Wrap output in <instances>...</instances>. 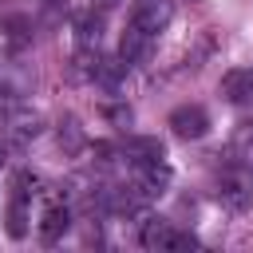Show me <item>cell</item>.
Here are the masks:
<instances>
[{"label":"cell","mask_w":253,"mask_h":253,"mask_svg":"<svg viewBox=\"0 0 253 253\" xmlns=\"http://www.w3.org/2000/svg\"><path fill=\"white\" fill-rule=\"evenodd\" d=\"M138 245L150 253H170V249H198V237L174 229V221H166V217H146L138 229Z\"/></svg>","instance_id":"cell-1"},{"label":"cell","mask_w":253,"mask_h":253,"mask_svg":"<svg viewBox=\"0 0 253 253\" xmlns=\"http://www.w3.org/2000/svg\"><path fill=\"white\" fill-rule=\"evenodd\" d=\"M166 126L174 130V138H186V142L206 138V130H210V111H206L202 103H182V107L170 111Z\"/></svg>","instance_id":"cell-2"},{"label":"cell","mask_w":253,"mask_h":253,"mask_svg":"<svg viewBox=\"0 0 253 253\" xmlns=\"http://www.w3.org/2000/svg\"><path fill=\"white\" fill-rule=\"evenodd\" d=\"M40 237L43 241H59L67 229H71V210H67V194H59V190H51L47 194V206H43V213H40Z\"/></svg>","instance_id":"cell-3"},{"label":"cell","mask_w":253,"mask_h":253,"mask_svg":"<svg viewBox=\"0 0 253 253\" xmlns=\"http://www.w3.org/2000/svg\"><path fill=\"white\" fill-rule=\"evenodd\" d=\"M170 16H174L170 0H138V4L130 8L126 24H130V28H138V32H146V36H158V32L170 24Z\"/></svg>","instance_id":"cell-4"},{"label":"cell","mask_w":253,"mask_h":253,"mask_svg":"<svg viewBox=\"0 0 253 253\" xmlns=\"http://www.w3.org/2000/svg\"><path fill=\"white\" fill-rule=\"evenodd\" d=\"M166 186H170V166H166L162 158L134 166V190H138L142 198H158V194H166Z\"/></svg>","instance_id":"cell-5"},{"label":"cell","mask_w":253,"mask_h":253,"mask_svg":"<svg viewBox=\"0 0 253 253\" xmlns=\"http://www.w3.org/2000/svg\"><path fill=\"white\" fill-rule=\"evenodd\" d=\"M249 186H253V178L245 170H225L217 178V198L225 206H233V210H245L249 206Z\"/></svg>","instance_id":"cell-6"},{"label":"cell","mask_w":253,"mask_h":253,"mask_svg":"<svg viewBox=\"0 0 253 253\" xmlns=\"http://www.w3.org/2000/svg\"><path fill=\"white\" fill-rule=\"evenodd\" d=\"M150 43H154V36H146V32H138V28H130L126 24V32H123V40H119V59L130 67V63H142L146 55H150Z\"/></svg>","instance_id":"cell-7"},{"label":"cell","mask_w":253,"mask_h":253,"mask_svg":"<svg viewBox=\"0 0 253 253\" xmlns=\"http://www.w3.org/2000/svg\"><path fill=\"white\" fill-rule=\"evenodd\" d=\"M221 95H225L229 103H245V99H253V71H249V67H233V71H225V75H221Z\"/></svg>","instance_id":"cell-8"},{"label":"cell","mask_w":253,"mask_h":253,"mask_svg":"<svg viewBox=\"0 0 253 253\" xmlns=\"http://www.w3.org/2000/svg\"><path fill=\"white\" fill-rule=\"evenodd\" d=\"M123 154H126V162L130 166H138V162H154V158H162V142L158 138H126V146H123Z\"/></svg>","instance_id":"cell-9"},{"label":"cell","mask_w":253,"mask_h":253,"mask_svg":"<svg viewBox=\"0 0 253 253\" xmlns=\"http://www.w3.org/2000/svg\"><path fill=\"white\" fill-rule=\"evenodd\" d=\"M4 123L12 126V134H16L20 142H28V138H36V134L43 130V119H40L36 111H12Z\"/></svg>","instance_id":"cell-10"},{"label":"cell","mask_w":253,"mask_h":253,"mask_svg":"<svg viewBox=\"0 0 253 253\" xmlns=\"http://www.w3.org/2000/svg\"><path fill=\"white\" fill-rule=\"evenodd\" d=\"M79 43L83 47H99V40H103V16L99 12H87V16H79Z\"/></svg>","instance_id":"cell-11"},{"label":"cell","mask_w":253,"mask_h":253,"mask_svg":"<svg viewBox=\"0 0 253 253\" xmlns=\"http://www.w3.org/2000/svg\"><path fill=\"white\" fill-rule=\"evenodd\" d=\"M8 233L12 237L28 233V198H20V194H12V206H8Z\"/></svg>","instance_id":"cell-12"},{"label":"cell","mask_w":253,"mask_h":253,"mask_svg":"<svg viewBox=\"0 0 253 253\" xmlns=\"http://www.w3.org/2000/svg\"><path fill=\"white\" fill-rule=\"evenodd\" d=\"M8 115H12V99L0 91V119H8Z\"/></svg>","instance_id":"cell-13"},{"label":"cell","mask_w":253,"mask_h":253,"mask_svg":"<svg viewBox=\"0 0 253 253\" xmlns=\"http://www.w3.org/2000/svg\"><path fill=\"white\" fill-rule=\"evenodd\" d=\"M95 4H115V0H95Z\"/></svg>","instance_id":"cell-14"},{"label":"cell","mask_w":253,"mask_h":253,"mask_svg":"<svg viewBox=\"0 0 253 253\" xmlns=\"http://www.w3.org/2000/svg\"><path fill=\"white\" fill-rule=\"evenodd\" d=\"M0 166H4V146H0Z\"/></svg>","instance_id":"cell-15"}]
</instances>
